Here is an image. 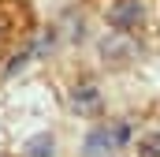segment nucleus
Listing matches in <instances>:
<instances>
[{
	"label": "nucleus",
	"instance_id": "nucleus-6",
	"mask_svg": "<svg viewBox=\"0 0 160 157\" xmlns=\"http://www.w3.org/2000/svg\"><path fill=\"white\" fill-rule=\"evenodd\" d=\"M138 154H142V157H160V131L138 138Z\"/></svg>",
	"mask_w": 160,
	"mask_h": 157
},
{
	"label": "nucleus",
	"instance_id": "nucleus-7",
	"mask_svg": "<svg viewBox=\"0 0 160 157\" xmlns=\"http://www.w3.org/2000/svg\"><path fill=\"white\" fill-rule=\"evenodd\" d=\"M0 34H4V23H0Z\"/></svg>",
	"mask_w": 160,
	"mask_h": 157
},
{
	"label": "nucleus",
	"instance_id": "nucleus-5",
	"mask_svg": "<svg viewBox=\"0 0 160 157\" xmlns=\"http://www.w3.org/2000/svg\"><path fill=\"white\" fill-rule=\"evenodd\" d=\"M52 146H56V142H52V135H48V131H41V135H34V138L26 142V154H22V157H52Z\"/></svg>",
	"mask_w": 160,
	"mask_h": 157
},
{
	"label": "nucleus",
	"instance_id": "nucleus-2",
	"mask_svg": "<svg viewBox=\"0 0 160 157\" xmlns=\"http://www.w3.org/2000/svg\"><path fill=\"white\" fill-rule=\"evenodd\" d=\"M142 19H145V4H142V0H116V4L108 8V23H112L116 30H123V34L138 30Z\"/></svg>",
	"mask_w": 160,
	"mask_h": 157
},
{
	"label": "nucleus",
	"instance_id": "nucleus-4",
	"mask_svg": "<svg viewBox=\"0 0 160 157\" xmlns=\"http://www.w3.org/2000/svg\"><path fill=\"white\" fill-rule=\"evenodd\" d=\"M71 101H75V109L78 112H97V105H101V94H97V86H75V94H71Z\"/></svg>",
	"mask_w": 160,
	"mask_h": 157
},
{
	"label": "nucleus",
	"instance_id": "nucleus-1",
	"mask_svg": "<svg viewBox=\"0 0 160 157\" xmlns=\"http://www.w3.org/2000/svg\"><path fill=\"white\" fill-rule=\"evenodd\" d=\"M127 138H130V127H127V123L97 127V131H89V138H86V154H108V150H119Z\"/></svg>",
	"mask_w": 160,
	"mask_h": 157
},
{
	"label": "nucleus",
	"instance_id": "nucleus-3",
	"mask_svg": "<svg viewBox=\"0 0 160 157\" xmlns=\"http://www.w3.org/2000/svg\"><path fill=\"white\" fill-rule=\"evenodd\" d=\"M101 56H104V60H112V64H127V60H134V56H138V45L130 41V34L112 30L108 38L101 41Z\"/></svg>",
	"mask_w": 160,
	"mask_h": 157
},
{
	"label": "nucleus",
	"instance_id": "nucleus-8",
	"mask_svg": "<svg viewBox=\"0 0 160 157\" xmlns=\"http://www.w3.org/2000/svg\"><path fill=\"white\" fill-rule=\"evenodd\" d=\"M0 157H8V154H0Z\"/></svg>",
	"mask_w": 160,
	"mask_h": 157
}]
</instances>
